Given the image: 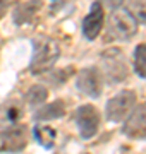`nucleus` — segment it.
I'll return each instance as SVG.
<instances>
[{
  "mask_svg": "<svg viewBox=\"0 0 146 154\" xmlns=\"http://www.w3.org/2000/svg\"><path fill=\"white\" fill-rule=\"evenodd\" d=\"M125 11L138 22L146 24V0H124Z\"/></svg>",
  "mask_w": 146,
  "mask_h": 154,
  "instance_id": "9b49d317",
  "label": "nucleus"
},
{
  "mask_svg": "<svg viewBox=\"0 0 146 154\" xmlns=\"http://www.w3.org/2000/svg\"><path fill=\"white\" fill-rule=\"evenodd\" d=\"M60 57V46L52 38H40L33 41V58L29 70L33 74H45L55 65Z\"/></svg>",
  "mask_w": 146,
  "mask_h": 154,
  "instance_id": "f257e3e1",
  "label": "nucleus"
},
{
  "mask_svg": "<svg viewBox=\"0 0 146 154\" xmlns=\"http://www.w3.org/2000/svg\"><path fill=\"white\" fill-rule=\"evenodd\" d=\"M76 123L83 139L95 137L100 127V111L93 105H81L76 110Z\"/></svg>",
  "mask_w": 146,
  "mask_h": 154,
  "instance_id": "20e7f679",
  "label": "nucleus"
},
{
  "mask_svg": "<svg viewBox=\"0 0 146 154\" xmlns=\"http://www.w3.org/2000/svg\"><path fill=\"white\" fill-rule=\"evenodd\" d=\"M0 144L4 151L19 152L28 144V130L24 125H12L0 134Z\"/></svg>",
  "mask_w": 146,
  "mask_h": 154,
  "instance_id": "423d86ee",
  "label": "nucleus"
},
{
  "mask_svg": "<svg viewBox=\"0 0 146 154\" xmlns=\"http://www.w3.org/2000/svg\"><path fill=\"white\" fill-rule=\"evenodd\" d=\"M78 89L90 98H100L103 91V81L96 69H83L78 75Z\"/></svg>",
  "mask_w": 146,
  "mask_h": 154,
  "instance_id": "0eeeda50",
  "label": "nucleus"
},
{
  "mask_svg": "<svg viewBox=\"0 0 146 154\" xmlns=\"http://www.w3.org/2000/svg\"><path fill=\"white\" fill-rule=\"evenodd\" d=\"M103 22H105V14H103V7H101L100 2H95L91 5L90 14L83 19V24H81V31H83V36L86 39H95L98 34H100L101 28H103Z\"/></svg>",
  "mask_w": 146,
  "mask_h": 154,
  "instance_id": "6e6552de",
  "label": "nucleus"
},
{
  "mask_svg": "<svg viewBox=\"0 0 146 154\" xmlns=\"http://www.w3.org/2000/svg\"><path fill=\"white\" fill-rule=\"evenodd\" d=\"M7 9H9V0H0V19L5 16Z\"/></svg>",
  "mask_w": 146,
  "mask_h": 154,
  "instance_id": "a211bd4d",
  "label": "nucleus"
},
{
  "mask_svg": "<svg viewBox=\"0 0 146 154\" xmlns=\"http://www.w3.org/2000/svg\"><path fill=\"white\" fill-rule=\"evenodd\" d=\"M136 101H138V96L131 89H125V91L117 93L113 98H110L107 101V106H105L107 120L113 122V123L124 122L136 108Z\"/></svg>",
  "mask_w": 146,
  "mask_h": 154,
  "instance_id": "7ed1b4c3",
  "label": "nucleus"
},
{
  "mask_svg": "<svg viewBox=\"0 0 146 154\" xmlns=\"http://www.w3.org/2000/svg\"><path fill=\"white\" fill-rule=\"evenodd\" d=\"M17 116H19V106L16 103L0 106V125H4L5 122L7 123H14L17 120Z\"/></svg>",
  "mask_w": 146,
  "mask_h": 154,
  "instance_id": "2eb2a0df",
  "label": "nucleus"
},
{
  "mask_svg": "<svg viewBox=\"0 0 146 154\" xmlns=\"http://www.w3.org/2000/svg\"><path fill=\"white\" fill-rule=\"evenodd\" d=\"M64 72H65V70H60V72H53V74H52V77H53V75H57V77H59V75H62ZM65 79H67V77H60L59 81H57V79H48V81H50V84H53V86H59V84L65 82Z\"/></svg>",
  "mask_w": 146,
  "mask_h": 154,
  "instance_id": "f3484780",
  "label": "nucleus"
},
{
  "mask_svg": "<svg viewBox=\"0 0 146 154\" xmlns=\"http://www.w3.org/2000/svg\"><path fill=\"white\" fill-rule=\"evenodd\" d=\"M134 70L141 79H146V43H141L134 50Z\"/></svg>",
  "mask_w": 146,
  "mask_h": 154,
  "instance_id": "ddd939ff",
  "label": "nucleus"
},
{
  "mask_svg": "<svg viewBox=\"0 0 146 154\" xmlns=\"http://www.w3.org/2000/svg\"><path fill=\"white\" fill-rule=\"evenodd\" d=\"M100 4H103L105 7H108V9H119L120 7V4H122V0H98Z\"/></svg>",
  "mask_w": 146,
  "mask_h": 154,
  "instance_id": "dca6fc26",
  "label": "nucleus"
},
{
  "mask_svg": "<svg viewBox=\"0 0 146 154\" xmlns=\"http://www.w3.org/2000/svg\"><path fill=\"white\" fill-rule=\"evenodd\" d=\"M138 33V21L125 9H115L107 22V36L113 41H129Z\"/></svg>",
  "mask_w": 146,
  "mask_h": 154,
  "instance_id": "f03ea898",
  "label": "nucleus"
},
{
  "mask_svg": "<svg viewBox=\"0 0 146 154\" xmlns=\"http://www.w3.org/2000/svg\"><path fill=\"white\" fill-rule=\"evenodd\" d=\"M124 134L129 137H141L146 134V103L124 120Z\"/></svg>",
  "mask_w": 146,
  "mask_h": 154,
  "instance_id": "1a4fd4ad",
  "label": "nucleus"
},
{
  "mask_svg": "<svg viewBox=\"0 0 146 154\" xmlns=\"http://www.w3.org/2000/svg\"><path fill=\"white\" fill-rule=\"evenodd\" d=\"M101 65H103L107 79H110L112 82H119L127 77V65H125L124 55H120L119 50L107 51L101 58Z\"/></svg>",
  "mask_w": 146,
  "mask_h": 154,
  "instance_id": "39448f33",
  "label": "nucleus"
},
{
  "mask_svg": "<svg viewBox=\"0 0 146 154\" xmlns=\"http://www.w3.org/2000/svg\"><path fill=\"white\" fill-rule=\"evenodd\" d=\"M46 98H48V91H46L43 86H40V84L29 88V91L26 93V101H28L31 106L43 105V103L46 101Z\"/></svg>",
  "mask_w": 146,
  "mask_h": 154,
  "instance_id": "4468645a",
  "label": "nucleus"
},
{
  "mask_svg": "<svg viewBox=\"0 0 146 154\" xmlns=\"http://www.w3.org/2000/svg\"><path fill=\"white\" fill-rule=\"evenodd\" d=\"M65 113V106L62 101H53L50 105H43L36 113H34V120L36 122H46V120H57L62 118Z\"/></svg>",
  "mask_w": 146,
  "mask_h": 154,
  "instance_id": "9d476101",
  "label": "nucleus"
},
{
  "mask_svg": "<svg viewBox=\"0 0 146 154\" xmlns=\"http://www.w3.org/2000/svg\"><path fill=\"white\" fill-rule=\"evenodd\" d=\"M34 137L45 149H52L55 144V130L46 125L34 127Z\"/></svg>",
  "mask_w": 146,
  "mask_h": 154,
  "instance_id": "f8f14e48",
  "label": "nucleus"
}]
</instances>
